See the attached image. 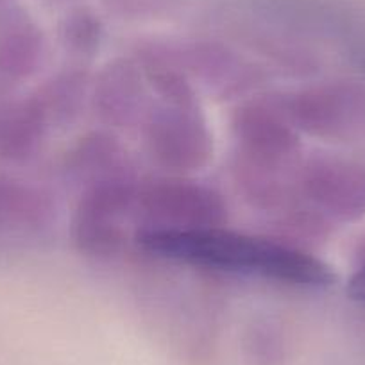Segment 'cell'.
Here are the masks:
<instances>
[{
    "label": "cell",
    "instance_id": "cell-1",
    "mask_svg": "<svg viewBox=\"0 0 365 365\" xmlns=\"http://www.w3.org/2000/svg\"><path fill=\"white\" fill-rule=\"evenodd\" d=\"M142 249L175 263L301 289H328L333 270L294 245L252 237L222 226L195 231H140Z\"/></svg>",
    "mask_w": 365,
    "mask_h": 365
},
{
    "label": "cell",
    "instance_id": "cell-2",
    "mask_svg": "<svg viewBox=\"0 0 365 365\" xmlns=\"http://www.w3.org/2000/svg\"><path fill=\"white\" fill-rule=\"evenodd\" d=\"M235 140L238 143V174L256 205H270L283 197L279 175L296 160L299 150L296 128L265 104H245L235 113Z\"/></svg>",
    "mask_w": 365,
    "mask_h": 365
},
{
    "label": "cell",
    "instance_id": "cell-3",
    "mask_svg": "<svg viewBox=\"0 0 365 365\" xmlns=\"http://www.w3.org/2000/svg\"><path fill=\"white\" fill-rule=\"evenodd\" d=\"M226 212L212 188L185 179H160L136 190L133 217L140 231H195L222 226Z\"/></svg>",
    "mask_w": 365,
    "mask_h": 365
},
{
    "label": "cell",
    "instance_id": "cell-4",
    "mask_svg": "<svg viewBox=\"0 0 365 365\" xmlns=\"http://www.w3.org/2000/svg\"><path fill=\"white\" fill-rule=\"evenodd\" d=\"M143 138L153 160L167 170H199L210 161L213 138L197 104L165 103L149 111Z\"/></svg>",
    "mask_w": 365,
    "mask_h": 365
},
{
    "label": "cell",
    "instance_id": "cell-5",
    "mask_svg": "<svg viewBox=\"0 0 365 365\" xmlns=\"http://www.w3.org/2000/svg\"><path fill=\"white\" fill-rule=\"evenodd\" d=\"M136 188L129 178L90 185L73 215V240L90 255H113L124 242V222L133 215Z\"/></svg>",
    "mask_w": 365,
    "mask_h": 365
},
{
    "label": "cell",
    "instance_id": "cell-6",
    "mask_svg": "<svg viewBox=\"0 0 365 365\" xmlns=\"http://www.w3.org/2000/svg\"><path fill=\"white\" fill-rule=\"evenodd\" d=\"M287 118L296 129L326 140L353 135L365 122V91L351 83H328L294 93Z\"/></svg>",
    "mask_w": 365,
    "mask_h": 365
},
{
    "label": "cell",
    "instance_id": "cell-7",
    "mask_svg": "<svg viewBox=\"0 0 365 365\" xmlns=\"http://www.w3.org/2000/svg\"><path fill=\"white\" fill-rule=\"evenodd\" d=\"M297 188L329 219L351 220L365 213V172L346 161L314 158L301 167Z\"/></svg>",
    "mask_w": 365,
    "mask_h": 365
},
{
    "label": "cell",
    "instance_id": "cell-8",
    "mask_svg": "<svg viewBox=\"0 0 365 365\" xmlns=\"http://www.w3.org/2000/svg\"><path fill=\"white\" fill-rule=\"evenodd\" d=\"M99 113L113 124H128L138 115L143 104L142 79L129 63L108 66L96 88Z\"/></svg>",
    "mask_w": 365,
    "mask_h": 365
},
{
    "label": "cell",
    "instance_id": "cell-9",
    "mask_svg": "<svg viewBox=\"0 0 365 365\" xmlns=\"http://www.w3.org/2000/svg\"><path fill=\"white\" fill-rule=\"evenodd\" d=\"M45 115L40 103L24 104L13 110L2 124V143L8 156L26 158L36 149L43 136Z\"/></svg>",
    "mask_w": 365,
    "mask_h": 365
},
{
    "label": "cell",
    "instance_id": "cell-10",
    "mask_svg": "<svg viewBox=\"0 0 365 365\" xmlns=\"http://www.w3.org/2000/svg\"><path fill=\"white\" fill-rule=\"evenodd\" d=\"M117 143L103 135L86 138L73 156V168L83 178H90V185L113 178H128L122 165Z\"/></svg>",
    "mask_w": 365,
    "mask_h": 365
},
{
    "label": "cell",
    "instance_id": "cell-11",
    "mask_svg": "<svg viewBox=\"0 0 365 365\" xmlns=\"http://www.w3.org/2000/svg\"><path fill=\"white\" fill-rule=\"evenodd\" d=\"M41 38L31 27L11 31L0 47V65L11 76H29L38 68L41 59Z\"/></svg>",
    "mask_w": 365,
    "mask_h": 365
},
{
    "label": "cell",
    "instance_id": "cell-12",
    "mask_svg": "<svg viewBox=\"0 0 365 365\" xmlns=\"http://www.w3.org/2000/svg\"><path fill=\"white\" fill-rule=\"evenodd\" d=\"M99 24L93 22L88 16H77L66 26L65 45L77 54H90L99 43Z\"/></svg>",
    "mask_w": 365,
    "mask_h": 365
},
{
    "label": "cell",
    "instance_id": "cell-13",
    "mask_svg": "<svg viewBox=\"0 0 365 365\" xmlns=\"http://www.w3.org/2000/svg\"><path fill=\"white\" fill-rule=\"evenodd\" d=\"M347 294L351 296V299L365 304V267H361L353 278L349 279V283H347Z\"/></svg>",
    "mask_w": 365,
    "mask_h": 365
}]
</instances>
